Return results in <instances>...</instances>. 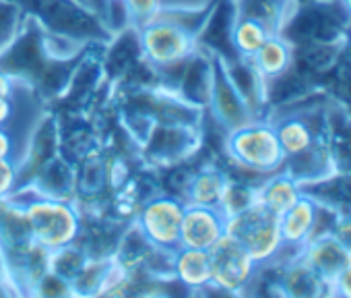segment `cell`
Returning <instances> with one entry per match:
<instances>
[{
  "label": "cell",
  "instance_id": "cell-5",
  "mask_svg": "<svg viewBox=\"0 0 351 298\" xmlns=\"http://www.w3.org/2000/svg\"><path fill=\"white\" fill-rule=\"evenodd\" d=\"M209 261L211 286L230 294L244 290L254 279L258 269L248 251L228 232L209 249Z\"/></svg>",
  "mask_w": 351,
  "mask_h": 298
},
{
  "label": "cell",
  "instance_id": "cell-26",
  "mask_svg": "<svg viewBox=\"0 0 351 298\" xmlns=\"http://www.w3.org/2000/svg\"><path fill=\"white\" fill-rule=\"evenodd\" d=\"M15 81L9 73L0 69V95H15Z\"/></svg>",
  "mask_w": 351,
  "mask_h": 298
},
{
  "label": "cell",
  "instance_id": "cell-22",
  "mask_svg": "<svg viewBox=\"0 0 351 298\" xmlns=\"http://www.w3.org/2000/svg\"><path fill=\"white\" fill-rule=\"evenodd\" d=\"M328 294L351 298V263L328 284Z\"/></svg>",
  "mask_w": 351,
  "mask_h": 298
},
{
  "label": "cell",
  "instance_id": "cell-15",
  "mask_svg": "<svg viewBox=\"0 0 351 298\" xmlns=\"http://www.w3.org/2000/svg\"><path fill=\"white\" fill-rule=\"evenodd\" d=\"M171 269L176 277L189 288L211 286V261H209V251L205 249L178 247L173 251Z\"/></svg>",
  "mask_w": 351,
  "mask_h": 298
},
{
  "label": "cell",
  "instance_id": "cell-29",
  "mask_svg": "<svg viewBox=\"0 0 351 298\" xmlns=\"http://www.w3.org/2000/svg\"><path fill=\"white\" fill-rule=\"evenodd\" d=\"M110 3H112V5H126L128 0H110Z\"/></svg>",
  "mask_w": 351,
  "mask_h": 298
},
{
  "label": "cell",
  "instance_id": "cell-14",
  "mask_svg": "<svg viewBox=\"0 0 351 298\" xmlns=\"http://www.w3.org/2000/svg\"><path fill=\"white\" fill-rule=\"evenodd\" d=\"M302 185L289 172H275V176L254 191V201L279 218L302 197Z\"/></svg>",
  "mask_w": 351,
  "mask_h": 298
},
{
  "label": "cell",
  "instance_id": "cell-16",
  "mask_svg": "<svg viewBox=\"0 0 351 298\" xmlns=\"http://www.w3.org/2000/svg\"><path fill=\"white\" fill-rule=\"evenodd\" d=\"M281 286L285 288V294H291V296H320V294H328V286L302 259V255H295L287 263V269L283 273Z\"/></svg>",
  "mask_w": 351,
  "mask_h": 298
},
{
  "label": "cell",
  "instance_id": "cell-9",
  "mask_svg": "<svg viewBox=\"0 0 351 298\" xmlns=\"http://www.w3.org/2000/svg\"><path fill=\"white\" fill-rule=\"evenodd\" d=\"M320 205L310 195L302 193V197L279 216V232L283 238V251H295L300 255L304 247L318 234Z\"/></svg>",
  "mask_w": 351,
  "mask_h": 298
},
{
  "label": "cell",
  "instance_id": "cell-18",
  "mask_svg": "<svg viewBox=\"0 0 351 298\" xmlns=\"http://www.w3.org/2000/svg\"><path fill=\"white\" fill-rule=\"evenodd\" d=\"M230 189V183L219 170H203L189 185V201L186 205H205V207H221V201Z\"/></svg>",
  "mask_w": 351,
  "mask_h": 298
},
{
  "label": "cell",
  "instance_id": "cell-30",
  "mask_svg": "<svg viewBox=\"0 0 351 298\" xmlns=\"http://www.w3.org/2000/svg\"><path fill=\"white\" fill-rule=\"evenodd\" d=\"M0 3H3V0H0Z\"/></svg>",
  "mask_w": 351,
  "mask_h": 298
},
{
  "label": "cell",
  "instance_id": "cell-23",
  "mask_svg": "<svg viewBox=\"0 0 351 298\" xmlns=\"http://www.w3.org/2000/svg\"><path fill=\"white\" fill-rule=\"evenodd\" d=\"M5 158L17 160L15 158V139H13V133L9 126H0V160H5Z\"/></svg>",
  "mask_w": 351,
  "mask_h": 298
},
{
  "label": "cell",
  "instance_id": "cell-7",
  "mask_svg": "<svg viewBox=\"0 0 351 298\" xmlns=\"http://www.w3.org/2000/svg\"><path fill=\"white\" fill-rule=\"evenodd\" d=\"M281 149L285 154V162L306 164L308 160L316 166V170L324 168V152H320V135L318 126L304 112L287 114L273 122Z\"/></svg>",
  "mask_w": 351,
  "mask_h": 298
},
{
  "label": "cell",
  "instance_id": "cell-19",
  "mask_svg": "<svg viewBox=\"0 0 351 298\" xmlns=\"http://www.w3.org/2000/svg\"><path fill=\"white\" fill-rule=\"evenodd\" d=\"M19 183V162L5 158L0 160V199H7L17 191Z\"/></svg>",
  "mask_w": 351,
  "mask_h": 298
},
{
  "label": "cell",
  "instance_id": "cell-21",
  "mask_svg": "<svg viewBox=\"0 0 351 298\" xmlns=\"http://www.w3.org/2000/svg\"><path fill=\"white\" fill-rule=\"evenodd\" d=\"M328 232L337 238V242H339V244L345 249V253L351 257V211H349V214L337 216Z\"/></svg>",
  "mask_w": 351,
  "mask_h": 298
},
{
  "label": "cell",
  "instance_id": "cell-17",
  "mask_svg": "<svg viewBox=\"0 0 351 298\" xmlns=\"http://www.w3.org/2000/svg\"><path fill=\"white\" fill-rule=\"evenodd\" d=\"M271 36H275V34H271L263 23H258L250 17L234 15V19H232L230 40H232L236 54L242 60H250Z\"/></svg>",
  "mask_w": 351,
  "mask_h": 298
},
{
  "label": "cell",
  "instance_id": "cell-10",
  "mask_svg": "<svg viewBox=\"0 0 351 298\" xmlns=\"http://www.w3.org/2000/svg\"><path fill=\"white\" fill-rule=\"evenodd\" d=\"M226 220L219 207L186 205L180 224V247L209 251L226 234Z\"/></svg>",
  "mask_w": 351,
  "mask_h": 298
},
{
  "label": "cell",
  "instance_id": "cell-20",
  "mask_svg": "<svg viewBox=\"0 0 351 298\" xmlns=\"http://www.w3.org/2000/svg\"><path fill=\"white\" fill-rule=\"evenodd\" d=\"M126 11L128 19L136 21V25H143L161 11V0H128Z\"/></svg>",
  "mask_w": 351,
  "mask_h": 298
},
{
  "label": "cell",
  "instance_id": "cell-11",
  "mask_svg": "<svg viewBox=\"0 0 351 298\" xmlns=\"http://www.w3.org/2000/svg\"><path fill=\"white\" fill-rule=\"evenodd\" d=\"M300 255L322 277L326 286L351 263V257L345 253V249L337 242V238L330 232L316 234Z\"/></svg>",
  "mask_w": 351,
  "mask_h": 298
},
{
  "label": "cell",
  "instance_id": "cell-8",
  "mask_svg": "<svg viewBox=\"0 0 351 298\" xmlns=\"http://www.w3.org/2000/svg\"><path fill=\"white\" fill-rule=\"evenodd\" d=\"M209 100L213 102L217 120L228 128V133L250 122V120H254L252 106L248 104V100L244 98V93L240 91V87L232 79L228 67L219 65L213 71V83H211Z\"/></svg>",
  "mask_w": 351,
  "mask_h": 298
},
{
  "label": "cell",
  "instance_id": "cell-2",
  "mask_svg": "<svg viewBox=\"0 0 351 298\" xmlns=\"http://www.w3.org/2000/svg\"><path fill=\"white\" fill-rule=\"evenodd\" d=\"M226 232L232 234L256 261V265L273 263L283 255V238L279 232V218L252 201L240 211L228 216Z\"/></svg>",
  "mask_w": 351,
  "mask_h": 298
},
{
  "label": "cell",
  "instance_id": "cell-12",
  "mask_svg": "<svg viewBox=\"0 0 351 298\" xmlns=\"http://www.w3.org/2000/svg\"><path fill=\"white\" fill-rule=\"evenodd\" d=\"M298 0H234V15L263 23L271 34H283L298 13Z\"/></svg>",
  "mask_w": 351,
  "mask_h": 298
},
{
  "label": "cell",
  "instance_id": "cell-28",
  "mask_svg": "<svg viewBox=\"0 0 351 298\" xmlns=\"http://www.w3.org/2000/svg\"><path fill=\"white\" fill-rule=\"evenodd\" d=\"M341 7L345 9V13H347V17L351 19V0H341Z\"/></svg>",
  "mask_w": 351,
  "mask_h": 298
},
{
  "label": "cell",
  "instance_id": "cell-13",
  "mask_svg": "<svg viewBox=\"0 0 351 298\" xmlns=\"http://www.w3.org/2000/svg\"><path fill=\"white\" fill-rule=\"evenodd\" d=\"M293 58L295 52L291 40L283 34H275L258 48V52L248 62L265 83H271L291 71Z\"/></svg>",
  "mask_w": 351,
  "mask_h": 298
},
{
  "label": "cell",
  "instance_id": "cell-6",
  "mask_svg": "<svg viewBox=\"0 0 351 298\" xmlns=\"http://www.w3.org/2000/svg\"><path fill=\"white\" fill-rule=\"evenodd\" d=\"M184 207L186 203L171 197H159L149 201L138 216V230L143 238L153 249L173 253L180 247V224Z\"/></svg>",
  "mask_w": 351,
  "mask_h": 298
},
{
  "label": "cell",
  "instance_id": "cell-27",
  "mask_svg": "<svg viewBox=\"0 0 351 298\" xmlns=\"http://www.w3.org/2000/svg\"><path fill=\"white\" fill-rule=\"evenodd\" d=\"M339 83L347 89V93L351 95V67H343L339 71Z\"/></svg>",
  "mask_w": 351,
  "mask_h": 298
},
{
  "label": "cell",
  "instance_id": "cell-4",
  "mask_svg": "<svg viewBox=\"0 0 351 298\" xmlns=\"http://www.w3.org/2000/svg\"><path fill=\"white\" fill-rule=\"evenodd\" d=\"M34 240L46 251H56L69 247L77 240L81 230V220L77 211L58 199H34L23 207Z\"/></svg>",
  "mask_w": 351,
  "mask_h": 298
},
{
  "label": "cell",
  "instance_id": "cell-1",
  "mask_svg": "<svg viewBox=\"0 0 351 298\" xmlns=\"http://www.w3.org/2000/svg\"><path fill=\"white\" fill-rule=\"evenodd\" d=\"M228 154L240 168L256 174H275L285 164L273 122L258 118L228 133Z\"/></svg>",
  "mask_w": 351,
  "mask_h": 298
},
{
  "label": "cell",
  "instance_id": "cell-3",
  "mask_svg": "<svg viewBox=\"0 0 351 298\" xmlns=\"http://www.w3.org/2000/svg\"><path fill=\"white\" fill-rule=\"evenodd\" d=\"M138 42L145 58L155 69H171L189 60L197 50L195 34L163 17L161 13L138 25Z\"/></svg>",
  "mask_w": 351,
  "mask_h": 298
},
{
  "label": "cell",
  "instance_id": "cell-24",
  "mask_svg": "<svg viewBox=\"0 0 351 298\" xmlns=\"http://www.w3.org/2000/svg\"><path fill=\"white\" fill-rule=\"evenodd\" d=\"M17 15H19V9L17 5L13 3H7V0H3L0 3V27H9V25H17Z\"/></svg>",
  "mask_w": 351,
  "mask_h": 298
},
{
  "label": "cell",
  "instance_id": "cell-25",
  "mask_svg": "<svg viewBox=\"0 0 351 298\" xmlns=\"http://www.w3.org/2000/svg\"><path fill=\"white\" fill-rule=\"evenodd\" d=\"M13 116H15L13 95H0V126H9L11 128Z\"/></svg>",
  "mask_w": 351,
  "mask_h": 298
}]
</instances>
